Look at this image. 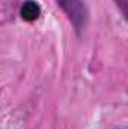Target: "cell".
<instances>
[{
    "mask_svg": "<svg viewBox=\"0 0 128 129\" xmlns=\"http://www.w3.org/2000/svg\"><path fill=\"white\" fill-rule=\"evenodd\" d=\"M59 6L63 9L66 17L69 18L71 24L75 27L77 32L83 30L88 24V9L81 0H57Z\"/></svg>",
    "mask_w": 128,
    "mask_h": 129,
    "instance_id": "cell-1",
    "label": "cell"
},
{
    "mask_svg": "<svg viewBox=\"0 0 128 129\" xmlns=\"http://www.w3.org/2000/svg\"><path fill=\"white\" fill-rule=\"evenodd\" d=\"M115 3L118 5L119 11L124 14V17L128 20V0H115Z\"/></svg>",
    "mask_w": 128,
    "mask_h": 129,
    "instance_id": "cell-3",
    "label": "cell"
},
{
    "mask_svg": "<svg viewBox=\"0 0 128 129\" xmlns=\"http://www.w3.org/2000/svg\"><path fill=\"white\" fill-rule=\"evenodd\" d=\"M20 14H21V18L24 21H35L38 20V17L41 15V8L36 2L33 0H26L23 5H21V9H20Z\"/></svg>",
    "mask_w": 128,
    "mask_h": 129,
    "instance_id": "cell-2",
    "label": "cell"
}]
</instances>
